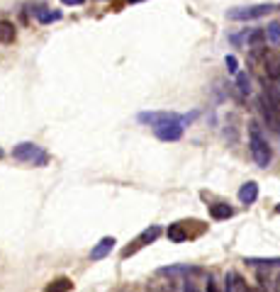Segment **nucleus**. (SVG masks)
<instances>
[{"label": "nucleus", "mask_w": 280, "mask_h": 292, "mask_svg": "<svg viewBox=\"0 0 280 292\" xmlns=\"http://www.w3.org/2000/svg\"><path fill=\"white\" fill-rule=\"evenodd\" d=\"M249 144H251V153H253V161L258 163V166H268L271 163V146L268 142L261 137V132H258V124H251V129H249Z\"/></svg>", "instance_id": "obj_1"}, {"label": "nucleus", "mask_w": 280, "mask_h": 292, "mask_svg": "<svg viewBox=\"0 0 280 292\" xmlns=\"http://www.w3.org/2000/svg\"><path fill=\"white\" fill-rule=\"evenodd\" d=\"M12 156H15L17 161H34L37 166H44V163H47V153H44V151H42L37 144H29V142L15 146Z\"/></svg>", "instance_id": "obj_2"}, {"label": "nucleus", "mask_w": 280, "mask_h": 292, "mask_svg": "<svg viewBox=\"0 0 280 292\" xmlns=\"http://www.w3.org/2000/svg\"><path fill=\"white\" fill-rule=\"evenodd\" d=\"M278 10L276 5H251V7H236V10H229V20H256V17H263L268 12Z\"/></svg>", "instance_id": "obj_3"}, {"label": "nucleus", "mask_w": 280, "mask_h": 292, "mask_svg": "<svg viewBox=\"0 0 280 292\" xmlns=\"http://www.w3.org/2000/svg\"><path fill=\"white\" fill-rule=\"evenodd\" d=\"M156 137L161 142H178L183 137V119H170V122H164L159 127H154Z\"/></svg>", "instance_id": "obj_4"}, {"label": "nucleus", "mask_w": 280, "mask_h": 292, "mask_svg": "<svg viewBox=\"0 0 280 292\" xmlns=\"http://www.w3.org/2000/svg\"><path fill=\"white\" fill-rule=\"evenodd\" d=\"M170 119H183V122H190L195 119V115H175V112H141L139 122L144 124H151V127H159L164 122H170Z\"/></svg>", "instance_id": "obj_5"}, {"label": "nucleus", "mask_w": 280, "mask_h": 292, "mask_svg": "<svg viewBox=\"0 0 280 292\" xmlns=\"http://www.w3.org/2000/svg\"><path fill=\"white\" fill-rule=\"evenodd\" d=\"M261 115H263V119H266V127H268V129L280 132V110L271 105V100H268L266 95L261 97Z\"/></svg>", "instance_id": "obj_6"}, {"label": "nucleus", "mask_w": 280, "mask_h": 292, "mask_svg": "<svg viewBox=\"0 0 280 292\" xmlns=\"http://www.w3.org/2000/svg\"><path fill=\"white\" fill-rule=\"evenodd\" d=\"M114 236H105V239H100L98 241V246L90 251V261H103L105 256H110V251L114 248Z\"/></svg>", "instance_id": "obj_7"}, {"label": "nucleus", "mask_w": 280, "mask_h": 292, "mask_svg": "<svg viewBox=\"0 0 280 292\" xmlns=\"http://www.w3.org/2000/svg\"><path fill=\"white\" fill-rule=\"evenodd\" d=\"M159 234H161V229H159V227H151V229H146V232H144V234L139 236V239L134 241V246L124 251V256H132V253H134L137 248H141V246H146V243H151V241H154V239H156Z\"/></svg>", "instance_id": "obj_8"}, {"label": "nucleus", "mask_w": 280, "mask_h": 292, "mask_svg": "<svg viewBox=\"0 0 280 292\" xmlns=\"http://www.w3.org/2000/svg\"><path fill=\"white\" fill-rule=\"evenodd\" d=\"M239 200H241L244 204H253L256 200H258V185H256L253 180H249V183L241 185V190H239Z\"/></svg>", "instance_id": "obj_9"}, {"label": "nucleus", "mask_w": 280, "mask_h": 292, "mask_svg": "<svg viewBox=\"0 0 280 292\" xmlns=\"http://www.w3.org/2000/svg\"><path fill=\"white\" fill-rule=\"evenodd\" d=\"M210 214H212V219H229L234 214V209L229 204H212L210 207Z\"/></svg>", "instance_id": "obj_10"}, {"label": "nucleus", "mask_w": 280, "mask_h": 292, "mask_svg": "<svg viewBox=\"0 0 280 292\" xmlns=\"http://www.w3.org/2000/svg\"><path fill=\"white\" fill-rule=\"evenodd\" d=\"M12 39H15V27H12V22L0 20V42H2V44H10Z\"/></svg>", "instance_id": "obj_11"}, {"label": "nucleus", "mask_w": 280, "mask_h": 292, "mask_svg": "<svg viewBox=\"0 0 280 292\" xmlns=\"http://www.w3.org/2000/svg\"><path fill=\"white\" fill-rule=\"evenodd\" d=\"M244 39H246V44H251V47H261V44L266 42V29H251L249 34H244Z\"/></svg>", "instance_id": "obj_12"}, {"label": "nucleus", "mask_w": 280, "mask_h": 292, "mask_svg": "<svg viewBox=\"0 0 280 292\" xmlns=\"http://www.w3.org/2000/svg\"><path fill=\"white\" fill-rule=\"evenodd\" d=\"M266 39H268L271 44L280 47V22H271V25L266 27Z\"/></svg>", "instance_id": "obj_13"}, {"label": "nucleus", "mask_w": 280, "mask_h": 292, "mask_svg": "<svg viewBox=\"0 0 280 292\" xmlns=\"http://www.w3.org/2000/svg\"><path fill=\"white\" fill-rule=\"evenodd\" d=\"M71 288H73V283H71L68 278H58V280H54V283L49 285L47 292H68Z\"/></svg>", "instance_id": "obj_14"}, {"label": "nucleus", "mask_w": 280, "mask_h": 292, "mask_svg": "<svg viewBox=\"0 0 280 292\" xmlns=\"http://www.w3.org/2000/svg\"><path fill=\"white\" fill-rule=\"evenodd\" d=\"M166 234H168V239H170V241H185V239H188V232H185L180 224H173V227H168Z\"/></svg>", "instance_id": "obj_15"}, {"label": "nucleus", "mask_w": 280, "mask_h": 292, "mask_svg": "<svg viewBox=\"0 0 280 292\" xmlns=\"http://www.w3.org/2000/svg\"><path fill=\"white\" fill-rule=\"evenodd\" d=\"M244 263H249V265H266V268H273V265H280V258H244Z\"/></svg>", "instance_id": "obj_16"}, {"label": "nucleus", "mask_w": 280, "mask_h": 292, "mask_svg": "<svg viewBox=\"0 0 280 292\" xmlns=\"http://www.w3.org/2000/svg\"><path fill=\"white\" fill-rule=\"evenodd\" d=\"M239 90H241L244 95H249V78H246L244 73H239Z\"/></svg>", "instance_id": "obj_17"}, {"label": "nucleus", "mask_w": 280, "mask_h": 292, "mask_svg": "<svg viewBox=\"0 0 280 292\" xmlns=\"http://www.w3.org/2000/svg\"><path fill=\"white\" fill-rule=\"evenodd\" d=\"M226 66H229V73H236V71H239V61H236V56H226Z\"/></svg>", "instance_id": "obj_18"}, {"label": "nucleus", "mask_w": 280, "mask_h": 292, "mask_svg": "<svg viewBox=\"0 0 280 292\" xmlns=\"http://www.w3.org/2000/svg\"><path fill=\"white\" fill-rule=\"evenodd\" d=\"M39 20L42 22H52V20H61V15L58 12H54V15H39Z\"/></svg>", "instance_id": "obj_19"}, {"label": "nucleus", "mask_w": 280, "mask_h": 292, "mask_svg": "<svg viewBox=\"0 0 280 292\" xmlns=\"http://www.w3.org/2000/svg\"><path fill=\"white\" fill-rule=\"evenodd\" d=\"M63 5H83L85 0H61Z\"/></svg>", "instance_id": "obj_20"}, {"label": "nucleus", "mask_w": 280, "mask_h": 292, "mask_svg": "<svg viewBox=\"0 0 280 292\" xmlns=\"http://www.w3.org/2000/svg\"><path fill=\"white\" fill-rule=\"evenodd\" d=\"M207 292H217V288H215V280H207Z\"/></svg>", "instance_id": "obj_21"}, {"label": "nucleus", "mask_w": 280, "mask_h": 292, "mask_svg": "<svg viewBox=\"0 0 280 292\" xmlns=\"http://www.w3.org/2000/svg\"><path fill=\"white\" fill-rule=\"evenodd\" d=\"M241 292H261V290H253V288H244Z\"/></svg>", "instance_id": "obj_22"}, {"label": "nucleus", "mask_w": 280, "mask_h": 292, "mask_svg": "<svg viewBox=\"0 0 280 292\" xmlns=\"http://www.w3.org/2000/svg\"><path fill=\"white\" fill-rule=\"evenodd\" d=\"M276 212H278V214H280V204H278V207H276Z\"/></svg>", "instance_id": "obj_23"}, {"label": "nucleus", "mask_w": 280, "mask_h": 292, "mask_svg": "<svg viewBox=\"0 0 280 292\" xmlns=\"http://www.w3.org/2000/svg\"><path fill=\"white\" fill-rule=\"evenodd\" d=\"M2 156H5V153H2V148H0V158H2Z\"/></svg>", "instance_id": "obj_24"}, {"label": "nucleus", "mask_w": 280, "mask_h": 292, "mask_svg": "<svg viewBox=\"0 0 280 292\" xmlns=\"http://www.w3.org/2000/svg\"><path fill=\"white\" fill-rule=\"evenodd\" d=\"M278 292H280V278H278Z\"/></svg>", "instance_id": "obj_25"}, {"label": "nucleus", "mask_w": 280, "mask_h": 292, "mask_svg": "<svg viewBox=\"0 0 280 292\" xmlns=\"http://www.w3.org/2000/svg\"><path fill=\"white\" fill-rule=\"evenodd\" d=\"M278 78H280V76H278Z\"/></svg>", "instance_id": "obj_26"}]
</instances>
